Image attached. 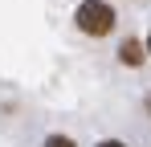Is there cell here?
I'll return each mask as SVG.
<instances>
[{"label": "cell", "instance_id": "1", "mask_svg": "<svg viewBox=\"0 0 151 147\" xmlns=\"http://www.w3.org/2000/svg\"><path fill=\"white\" fill-rule=\"evenodd\" d=\"M78 29L86 37H106L114 29V8L106 0H82L78 4Z\"/></svg>", "mask_w": 151, "mask_h": 147}, {"label": "cell", "instance_id": "2", "mask_svg": "<svg viewBox=\"0 0 151 147\" xmlns=\"http://www.w3.org/2000/svg\"><path fill=\"white\" fill-rule=\"evenodd\" d=\"M119 61H123V66H139V61H143V45H139V41H123Z\"/></svg>", "mask_w": 151, "mask_h": 147}, {"label": "cell", "instance_id": "3", "mask_svg": "<svg viewBox=\"0 0 151 147\" xmlns=\"http://www.w3.org/2000/svg\"><path fill=\"white\" fill-rule=\"evenodd\" d=\"M45 147H74V139H65V135H49Z\"/></svg>", "mask_w": 151, "mask_h": 147}, {"label": "cell", "instance_id": "4", "mask_svg": "<svg viewBox=\"0 0 151 147\" xmlns=\"http://www.w3.org/2000/svg\"><path fill=\"white\" fill-rule=\"evenodd\" d=\"M98 147H127V143H119V139H106V143H98Z\"/></svg>", "mask_w": 151, "mask_h": 147}, {"label": "cell", "instance_id": "5", "mask_svg": "<svg viewBox=\"0 0 151 147\" xmlns=\"http://www.w3.org/2000/svg\"><path fill=\"white\" fill-rule=\"evenodd\" d=\"M147 57H151V37H147Z\"/></svg>", "mask_w": 151, "mask_h": 147}]
</instances>
